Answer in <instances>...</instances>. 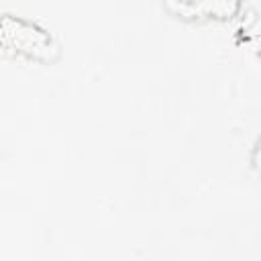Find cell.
<instances>
[{"mask_svg": "<svg viewBox=\"0 0 261 261\" xmlns=\"http://www.w3.org/2000/svg\"><path fill=\"white\" fill-rule=\"evenodd\" d=\"M2 43L4 47H14L20 53H29V55H49V51L53 49L51 37L45 35V31H41L37 24L20 20V18H12V16H4L2 20Z\"/></svg>", "mask_w": 261, "mask_h": 261, "instance_id": "cell-1", "label": "cell"}, {"mask_svg": "<svg viewBox=\"0 0 261 261\" xmlns=\"http://www.w3.org/2000/svg\"><path fill=\"white\" fill-rule=\"evenodd\" d=\"M253 163H255V167L261 171V139H259V143H257V147H255V153H253Z\"/></svg>", "mask_w": 261, "mask_h": 261, "instance_id": "cell-2", "label": "cell"}]
</instances>
